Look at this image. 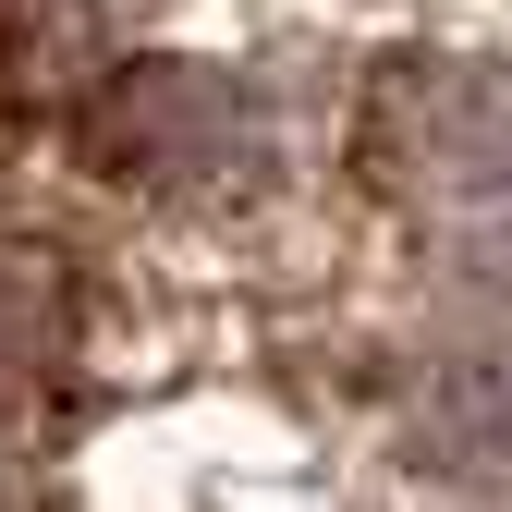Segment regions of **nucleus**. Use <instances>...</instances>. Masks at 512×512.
<instances>
[{
    "label": "nucleus",
    "instance_id": "1",
    "mask_svg": "<svg viewBox=\"0 0 512 512\" xmlns=\"http://www.w3.org/2000/svg\"><path fill=\"white\" fill-rule=\"evenodd\" d=\"M354 159L403 208H500L512 196V74L500 61H391V74H366Z\"/></svg>",
    "mask_w": 512,
    "mask_h": 512
},
{
    "label": "nucleus",
    "instance_id": "2",
    "mask_svg": "<svg viewBox=\"0 0 512 512\" xmlns=\"http://www.w3.org/2000/svg\"><path fill=\"white\" fill-rule=\"evenodd\" d=\"M74 147L110 183H135V196H220V183H244V159H256V110H244L232 74H208V61H122V74L86 86Z\"/></svg>",
    "mask_w": 512,
    "mask_h": 512
},
{
    "label": "nucleus",
    "instance_id": "3",
    "mask_svg": "<svg viewBox=\"0 0 512 512\" xmlns=\"http://www.w3.org/2000/svg\"><path fill=\"white\" fill-rule=\"evenodd\" d=\"M415 439L452 476H512V354H452L415 378Z\"/></svg>",
    "mask_w": 512,
    "mask_h": 512
},
{
    "label": "nucleus",
    "instance_id": "4",
    "mask_svg": "<svg viewBox=\"0 0 512 512\" xmlns=\"http://www.w3.org/2000/svg\"><path fill=\"white\" fill-rule=\"evenodd\" d=\"M98 86V0H13V110H86Z\"/></svg>",
    "mask_w": 512,
    "mask_h": 512
}]
</instances>
